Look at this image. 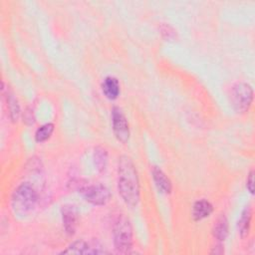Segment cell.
Returning a JSON list of instances; mask_svg holds the SVG:
<instances>
[{
  "mask_svg": "<svg viewBox=\"0 0 255 255\" xmlns=\"http://www.w3.org/2000/svg\"><path fill=\"white\" fill-rule=\"evenodd\" d=\"M94 161L97 166V169L99 171H104L107 168V163H108V152L107 150L102 147L98 146L95 148L94 152Z\"/></svg>",
  "mask_w": 255,
  "mask_h": 255,
  "instance_id": "14",
  "label": "cell"
},
{
  "mask_svg": "<svg viewBox=\"0 0 255 255\" xmlns=\"http://www.w3.org/2000/svg\"><path fill=\"white\" fill-rule=\"evenodd\" d=\"M212 211L213 206L209 201L205 199L197 200L192 206V217L194 220L198 221L208 217L212 213Z\"/></svg>",
  "mask_w": 255,
  "mask_h": 255,
  "instance_id": "9",
  "label": "cell"
},
{
  "mask_svg": "<svg viewBox=\"0 0 255 255\" xmlns=\"http://www.w3.org/2000/svg\"><path fill=\"white\" fill-rule=\"evenodd\" d=\"M118 190L127 205L133 207L139 201V181L132 160L123 155L119 160Z\"/></svg>",
  "mask_w": 255,
  "mask_h": 255,
  "instance_id": "1",
  "label": "cell"
},
{
  "mask_svg": "<svg viewBox=\"0 0 255 255\" xmlns=\"http://www.w3.org/2000/svg\"><path fill=\"white\" fill-rule=\"evenodd\" d=\"M54 130V125L53 124H45L43 126H41L35 132V139L38 142H43L45 140H47L52 132Z\"/></svg>",
  "mask_w": 255,
  "mask_h": 255,
  "instance_id": "16",
  "label": "cell"
},
{
  "mask_svg": "<svg viewBox=\"0 0 255 255\" xmlns=\"http://www.w3.org/2000/svg\"><path fill=\"white\" fill-rule=\"evenodd\" d=\"M62 220L65 231L68 235H73L77 226V210L73 205H65L62 208Z\"/></svg>",
  "mask_w": 255,
  "mask_h": 255,
  "instance_id": "8",
  "label": "cell"
},
{
  "mask_svg": "<svg viewBox=\"0 0 255 255\" xmlns=\"http://www.w3.org/2000/svg\"><path fill=\"white\" fill-rule=\"evenodd\" d=\"M213 236L219 240L224 241L228 235V220L224 215H221L217 218L213 225Z\"/></svg>",
  "mask_w": 255,
  "mask_h": 255,
  "instance_id": "13",
  "label": "cell"
},
{
  "mask_svg": "<svg viewBox=\"0 0 255 255\" xmlns=\"http://www.w3.org/2000/svg\"><path fill=\"white\" fill-rule=\"evenodd\" d=\"M253 101V90L246 83H237L231 89V102L237 113H245Z\"/></svg>",
  "mask_w": 255,
  "mask_h": 255,
  "instance_id": "4",
  "label": "cell"
},
{
  "mask_svg": "<svg viewBox=\"0 0 255 255\" xmlns=\"http://www.w3.org/2000/svg\"><path fill=\"white\" fill-rule=\"evenodd\" d=\"M112 124L113 130L118 138L123 143L128 142L129 138V128L128 121L119 107H114L112 110Z\"/></svg>",
  "mask_w": 255,
  "mask_h": 255,
  "instance_id": "6",
  "label": "cell"
},
{
  "mask_svg": "<svg viewBox=\"0 0 255 255\" xmlns=\"http://www.w3.org/2000/svg\"><path fill=\"white\" fill-rule=\"evenodd\" d=\"M113 236L116 249L121 253H128L132 246V228L126 216L121 215L116 220Z\"/></svg>",
  "mask_w": 255,
  "mask_h": 255,
  "instance_id": "3",
  "label": "cell"
},
{
  "mask_svg": "<svg viewBox=\"0 0 255 255\" xmlns=\"http://www.w3.org/2000/svg\"><path fill=\"white\" fill-rule=\"evenodd\" d=\"M7 107L9 110V115L12 121H17L20 115V107L17 99L14 94L11 92H7Z\"/></svg>",
  "mask_w": 255,
  "mask_h": 255,
  "instance_id": "15",
  "label": "cell"
},
{
  "mask_svg": "<svg viewBox=\"0 0 255 255\" xmlns=\"http://www.w3.org/2000/svg\"><path fill=\"white\" fill-rule=\"evenodd\" d=\"M102 91L109 100H116L120 95V83L115 77H107L102 83Z\"/></svg>",
  "mask_w": 255,
  "mask_h": 255,
  "instance_id": "10",
  "label": "cell"
},
{
  "mask_svg": "<svg viewBox=\"0 0 255 255\" xmlns=\"http://www.w3.org/2000/svg\"><path fill=\"white\" fill-rule=\"evenodd\" d=\"M152 177L154 180L155 185L157 186V188L164 193H169L171 191V181L169 180V178L166 176V174L157 166H153L152 170Z\"/></svg>",
  "mask_w": 255,
  "mask_h": 255,
  "instance_id": "11",
  "label": "cell"
},
{
  "mask_svg": "<svg viewBox=\"0 0 255 255\" xmlns=\"http://www.w3.org/2000/svg\"><path fill=\"white\" fill-rule=\"evenodd\" d=\"M251 217H252V209L249 204L243 209L241 216L238 220V230L241 237H246L248 235L249 229H250Z\"/></svg>",
  "mask_w": 255,
  "mask_h": 255,
  "instance_id": "12",
  "label": "cell"
},
{
  "mask_svg": "<svg viewBox=\"0 0 255 255\" xmlns=\"http://www.w3.org/2000/svg\"><path fill=\"white\" fill-rule=\"evenodd\" d=\"M62 253L64 254H102L106 253L103 246L98 241L86 242L84 240H78L73 242L66 250Z\"/></svg>",
  "mask_w": 255,
  "mask_h": 255,
  "instance_id": "7",
  "label": "cell"
},
{
  "mask_svg": "<svg viewBox=\"0 0 255 255\" xmlns=\"http://www.w3.org/2000/svg\"><path fill=\"white\" fill-rule=\"evenodd\" d=\"M80 192L88 202L94 205H105L111 198L110 190L101 183L82 186Z\"/></svg>",
  "mask_w": 255,
  "mask_h": 255,
  "instance_id": "5",
  "label": "cell"
},
{
  "mask_svg": "<svg viewBox=\"0 0 255 255\" xmlns=\"http://www.w3.org/2000/svg\"><path fill=\"white\" fill-rule=\"evenodd\" d=\"M37 200L38 195L35 188L28 182L21 183L12 194V209L17 215L25 216L35 208Z\"/></svg>",
  "mask_w": 255,
  "mask_h": 255,
  "instance_id": "2",
  "label": "cell"
},
{
  "mask_svg": "<svg viewBox=\"0 0 255 255\" xmlns=\"http://www.w3.org/2000/svg\"><path fill=\"white\" fill-rule=\"evenodd\" d=\"M254 172L253 170H251L247 176V180H246V186L247 189L250 191V193L254 192Z\"/></svg>",
  "mask_w": 255,
  "mask_h": 255,
  "instance_id": "17",
  "label": "cell"
}]
</instances>
